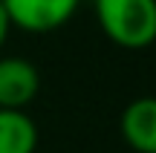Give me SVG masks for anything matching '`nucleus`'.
Masks as SVG:
<instances>
[{"label": "nucleus", "mask_w": 156, "mask_h": 153, "mask_svg": "<svg viewBox=\"0 0 156 153\" xmlns=\"http://www.w3.org/2000/svg\"><path fill=\"white\" fill-rule=\"evenodd\" d=\"M38 127L26 110H0V153H35Z\"/></svg>", "instance_id": "5"}, {"label": "nucleus", "mask_w": 156, "mask_h": 153, "mask_svg": "<svg viewBox=\"0 0 156 153\" xmlns=\"http://www.w3.org/2000/svg\"><path fill=\"white\" fill-rule=\"evenodd\" d=\"M98 26L116 46L145 49L156 40V0H93Z\"/></svg>", "instance_id": "1"}, {"label": "nucleus", "mask_w": 156, "mask_h": 153, "mask_svg": "<svg viewBox=\"0 0 156 153\" xmlns=\"http://www.w3.org/2000/svg\"><path fill=\"white\" fill-rule=\"evenodd\" d=\"M41 90L38 67L26 58H0V110H26Z\"/></svg>", "instance_id": "3"}, {"label": "nucleus", "mask_w": 156, "mask_h": 153, "mask_svg": "<svg viewBox=\"0 0 156 153\" xmlns=\"http://www.w3.org/2000/svg\"><path fill=\"white\" fill-rule=\"evenodd\" d=\"M78 3L81 0H6L3 6L9 12L12 26L23 29V32L44 35L64 26L75 15Z\"/></svg>", "instance_id": "2"}, {"label": "nucleus", "mask_w": 156, "mask_h": 153, "mask_svg": "<svg viewBox=\"0 0 156 153\" xmlns=\"http://www.w3.org/2000/svg\"><path fill=\"white\" fill-rule=\"evenodd\" d=\"M0 3H6V0H0Z\"/></svg>", "instance_id": "7"}, {"label": "nucleus", "mask_w": 156, "mask_h": 153, "mask_svg": "<svg viewBox=\"0 0 156 153\" xmlns=\"http://www.w3.org/2000/svg\"><path fill=\"white\" fill-rule=\"evenodd\" d=\"M122 139L136 153H156V96H139L122 110Z\"/></svg>", "instance_id": "4"}, {"label": "nucleus", "mask_w": 156, "mask_h": 153, "mask_svg": "<svg viewBox=\"0 0 156 153\" xmlns=\"http://www.w3.org/2000/svg\"><path fill=\"white\" fill-rule=\"evenodd\" d=\"M9 32H12V20H9V12H6V6L0 3V46L6 43Z\"/></svg>", "instance_id": "6"}]
</instances>
